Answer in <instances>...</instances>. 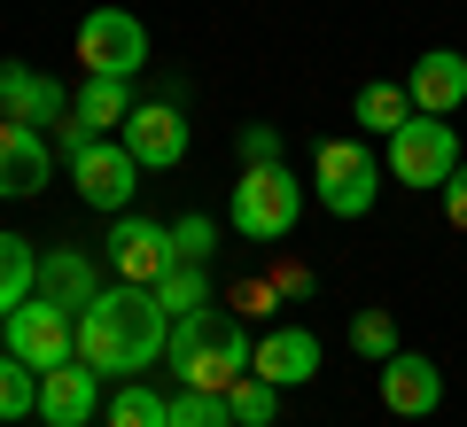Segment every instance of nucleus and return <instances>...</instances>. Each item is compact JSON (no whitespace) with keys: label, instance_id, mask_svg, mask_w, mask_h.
<instances>
[{"label":"nucleus","instance_id":"nucleus-17","mask_svg":"<svg viewBox=\"0 0 467 427\" xmlns=\"http://www.w3.org/2000/svg\"><path fill=\"white\" fill-rule=\"evenodd\" d=\"M405 94H413L420 117H451L467 101V55L460 47H429L413 70H405Z\"/></svg>","mask_w":467,"mask_h":427},{"label":"nucleus","instance_id":"nucleus-24","mask_svg":"<svg viewBox=\"0 0 467 427\" xmlns=\"http://www.w3.org/2000/svg\"><path fill=\"white\" fill-rule=\"evenodd\" d=\"M24 412H39V373L16 350H0V420H24Z\"/></svg>","mask_w":467,"mask_h":427},{"label":"nucleus","instance_id":"nucleus-16","mask_svg":"<svg viewBox=\"0 0 467 427\" xmlns=\"http://www.w3.org/2000/svg\"><path fill=\"white\" fill-rule=\"evenodd\" d=\"M250 373H265L273 389H304L319 373V334L312 327H265L250 350Z\"/></svg>","mask_w":467,"mask_h":427},{"label":"nucleus","instance_id":"nucleus-8","mask_svg":"<svg viewBox=\"0 0 467 427\" xmlns=\"http://www.w3.org/2000/svg\"><path fill=\"white\" fill-rule=\"evenodd\" d=\"M0 334H8V350H16L32 373L78 358V311H63V303H47V296H32L24 311H8V319H0Z\"/></svg>","mask_w":467,"mask_h":427},{"label":"nucleus","instance_id":"nucleus-10","mask_svg":"<svg viewBox=\"0 0 467 427\" xmlns=\"http://www.w3.org/2000/svg\"><path fill=\"white\" fill-rule=\"evenodd\" d=\"M133 117V78H78V94H70V117L55 125V148H86V140H101V132H117Z\"/></svg>","mask_w":467,"mask_h":427},{"label":"nucleus","instance_id":"nucleus-5","mask_svg":"<svg viewBox=\"0 0 467 427\" xmlns=\"http://www.w3.org/2000/svg\"><path fill=\"white\" fill-rule=\"evenodd\" d=\"M451 171H460V132H451V117H405L398 132H389V179L398 187H444Z\"/></svg>","mask_w":467,"mask_h":427},{"label":"nucleus","instance_id":"nucleus-11","mask_svg":"<svg viewBox=\"0 0 467 427\" xmlns=\"http://www.w3.org/2000/svg\"><path fill=\"white\" fill-rule=\"evenodd\" d=\"M117 140L140 156V171H171L187 156V117L180 101H133V117L117 125Z\"/></svg>","mask_w":467,"mask_h":427},{"label":"nucleus","instance_id":"nucleus-18","mask_svg":"<svg viewBox=\"0 0 467 427\" xmlns=\"http://www.w3.org/2000/svg\"><path fill=\"white\" fill-rule=\"evenodd\" d=\"M39 296L63 303V311H86V303L101 296V264L86 257V249H47V257H39Z\"/></svg>","mask_w":467,"mask_h":427},{"label":"nucleus","instance_id":"nucleus-26","mask_svg":"<svg viewBox=\"0 0 467 427\" xmlns=\"http://www.w3.org/2000/svg\"><path fill=\"white\" fill-rule=\"evenodd\" d=\"M350 350H358L367 365L398 358V319H389V311H358V319H350Z\"/></svg>","mask_w":467,"mask_h":427},{"label":"nucleus","instance_id":"nucleus-2","mask_svg":"<svg viewBox=\"0 0 467 427\" xmlns=\"http://www.w3.org/2000/svg\"><path fill=\"white\" fill-rule=\"evenodd\" d=\"M250 327H242V319L234 311H195V319H171V350L164 358L180 365V381L187 389H218L226 396L234 381L250 373Z\"/></svg>","mask_w":467,"mask_h":427},{"label":"nucleus","instance_id":"nucleus-4","mask_svg":"<svg viewBox=\"0 0 467 427\" xmlns=\"http://www.w3.org/2000/svg\"><path fill=\"white\" fill-rule=\"evenodd\" d=\"M312 195L327 202V218H367L382 195V164L367 140H319L312 156Z\"/></svg>","mask_w":467,"mask_h":427},{"label":"nucleus","instance_id":"nucleus-19","mask_svg":"<svg viewBox=\"0 0 467 427\" xmlns=\"http://www.w3.org/2000/svg\"><path fill=\"white\" fill-rule=\"evenodd\" d=\"M405 117H413V94H405V86H389V78H374V86H358V94H350V125L374 132V140H389Z\"/></svg>","mask_w":467,"mask_h":427},{"label":"nucleus","instance_id":"nucleus-12","mask_svg":"<svg viewBox=\"0 0 467 427\" xmlns=\"http://www.w3.org/2000/svg\"><path fill=\"white\" fill-rule=\"evenodd\" d=\"M374 389H382V404L398 412V420H429L436 404H444V373H436V358H420V350H398V358L374 365Z\"/></svg>","mask_w":467,"mask_h":427},{"label":"nucleus","instance_id":"nucleus-23","mask_svg":"<svg viewBox=\"0 0 467 427\" xmlns=\"http://www.w3.org/2000/svg\"><path fill=\"white\" fill-rule=\"evenodd\" d=\"M226 404H234V427H273L281 420V389H273L265 373H242L226 389Z\"/></svg>","mask_w":467,"mask_h":427},{"label":"nucleus","instance_id":"nucleus-6","mask_svg":"<svg viewBox=\"0 0 467 427\" xmlns=\"http://www.w3.org/2000/svg\"><path fill=\"white\" fill-rule=\"evenodd\" d=\"M78 63L86 78H140L149 63V32L133 8H86L78 16Z\"/></svg>","mask_w":467,"mask_h":427},{"label":"nucleus","instance_id":"nucleus-21","mask_svg":"<svg viewBox=\"0 0 467 427\" xmlns=\"http://www.w3.org/2000/svg\"><path fill=\"white\" fill-rule=\"evenodd\" d=\"M149 296L164 303V319H195V311H211V264H171Z\"/></svg>","mask_w":467,"mask_h":427},{"label":"nucleus","instance_id":"nucleus-27","mask_svg":"<svg viewBox=\"0 0 467 427\" xmlns=\"http://www.w3.org/2000/svg\"><path fill=\"white\" fill-rule=\"evenodd\" d=\"M211 249H218V226H211L202 210L171 226V257H180V264H211Z\"/></svg>","mask_w":467,"mask_h":427},{"label":"nucleus","instance_id":"nucleus-1","mask_svg":"<svg viewBox=\"0 0 467 427\" xmlns=\"http://www.w3.org/2000/svg\"><path fill=\"white\" fill-rule=\"evenodd\" d=\"M171 350V319H164V303L149 296V288H101L94 303L78 311V358L94 365V373H149L156 358Z\"/></svg>","mask_w":467,"mask_h":427},{"label":"nucleus","instance_id":"nucleus-3","mask_svg":"<svg viewBox=\"0 0 467 427\" xmlns=\"http://www.w3.org/2000/svg\"><path fill=\"white\" fill-rule=\"evenodd\" d=\"M304 218V187L288 164H250L242 179H234V202H226V226L242 233V241H288Z\"/></svg>","mask_w":467,"mask_h":427},{"label":"nucleus","instance_id":"nucleus-15","mask_svg":"<svg viewBox=\"0 0 467 427\" xmlns=\"http://www.w3.org/2000/svg\"><path fill=\"white\" fill-rule=\"evenodd\" d=\"M47 179H55V148H47V132L8 125V117H0V195H8V202L47 195Z\"/></svg>","mask_w":467,"mask_h":427},{"label":"nucleus","instance_id":"nucleus-20","mask_svg":"<svg viewBox=\"0 0 467 427\" xmlns=\"http://www.w3.org/2000/svg\"><path fill=\"white\" fill-rule=\"evenodd\" d=\"M32 296H39V249L16 241V233H0V319L24 311Z\"/></svg>","mask_w":467,"mask_h":427},{"label":"nucleus","instance_id":"nucleus-7","mask_svg":"<svg viewBox=\"0 0 467 427\" xmlns=\"http://www.w3.org/2000/svg\"><path fill=\"white\" fill-rule=\"evenodd\" d=\"M63 164H70V179H78V202H94V210H109V218L125 210L133 187H140V156L125 148V140H109V132L86 140V148H70Z\"/></svg>","mask_w":467,"mask_h":427},{"label":"nucleus","instance_id":"nucleus-25","mask_svg":"<svg viewBox=\"0 0 467 427\" xmlns=\"http://www.w3.org/2000/svg\"><path fill=\"white\" fill-rule=\"evenodd\" d=\"M171 427H234V404L218 389H180L171 396Z\"/></svg>","mask_w":467,"mask_h":427},{"label":"nucleus","instance_id":"nucleus-29","mask_svg":"<svg viewBox=\"0 0 467 427\" xmlns=\"http://www.w3.org/2000/svg\"><path fill=\"white\" fill-rule=\"evenodd\" d=\"M436 195H444V218H451V226H460V233H467V164H460V171H451V179H444V187H436Z\"/></svg>","mask_w":467,"mask_h":427},{"label":"nucleus","instance_id":"nucleus-13","mask_svg":"<svg viewBox=\"0 0 467 427\" xmlns=\"http://www.w3.org/2000/svg\"><path fill=\"white\" fill-rule=\"evenodd\" d=\"M94 412H101V373L86 358H63L39 373V420L47 427H86Z\"/></svg>","mask_w":467,"mask_h":427},{"label":"nucleus","instance_id":"nucleus-14","mask_svg":"<svg viewBox=\"0 0 467 427\" xmlns=\"http://www.w3.org/2000/svg\"><path fill=\"white\" fill-rule=\"evenodd\" d=\"M0 117H8V125L47 132V125H63V117H70V86L39 78V70H24V63H0Z\"/></svg>","mask_w":467,"mask_h":427},{"label":"nucleus","instance_id":"nucleus-22","mask_svg":"<svg viewBox=\"0 0 467 427\" xmlns=\"http://www.w3.org/2000/svg\"><path fill=\"white\" fill-rule=\"evenodd\" d=\"M101 420L109 427H171V396H156L149 381H125V389L101 404Z\"/></svg>","mask_w":467,"mask_h":427},{"label":"nucleus","instance_id":"nucleus-9","mask_svg":"<svg viewBox=\"0 0 467 427\" xmlns=\"http://www.w3.org/2000/svg\"><path fill=\"white\" fill-rule=\"evenodd\" d=\"M101 249H109V272L125 280V288H156V280L180 264V257H171V226H156V218H125V210H117V226H109Z\"/></svg>","mask_w":467,"mask_h":427},{"label":"nucleus","instance_id":"nucleus-28","mask_svg":"<svg viewBox=\"0 0 467 427\" xmlns=\"http://www.w3.org/2000/svg\"><path fill=\"white\" fill-rule=\"evenodd\" d=\"M234 148H242V171L250 164H281V125H242Z\"/></svg>","mask_w":467,"mask_h":427}]
</instances>
